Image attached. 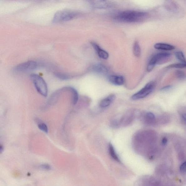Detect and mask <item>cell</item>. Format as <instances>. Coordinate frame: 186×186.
Instances as JSON below:
<instances>
[{
    "label": "cell",
    "instance_id": "obj_1",
    "mask_svg": "<svg viewBox=\"0 0 186 186\" xmlns=\"http://www.w3.org/2000/svg\"><path fill=\"white\" fill-rule=\"evenodd\" d=\"M147 16V13L139 11L128 10L117 13L114 18L117 21L123 22H138L143 20Z\"/></svg>",
    "mask_w": 186,
    "mask_h": 186
},
{
    "label": "cell",
    "instance_id": "obj_2",
    "mask_svg": "<svg viewBox=\"0 0 186 186\" xmlns=\"http://www.w3.org/2000/svg\"><path fill=\"white\" fill-rule=\"evenodd\" d=\"M80 15V14L79 12L74 11L68 10H60L55 14L52 22L54 23L63 22L76 18Z\"/></svg>",
    "mask_w": 186,
    "mask_h": 186
},
{
    "label": "cell",
    "instance_id": "obj_3",
    "mask_svg": "<svg viewBox=\"0 0 186 186\" xmlns=\"http://www.w3.org/2000/svg\"><path fill=\"white\" fill-rule=\"evenodd\" d=\"M30 77L37 91L43 96H47V86L42 77L36 74H32Z\"/></svg>",
    "mask_w": 186,
    "mask_h": 186
},
{
    "label": "cell",
    "instance_id": "obj_4",
    "mask_svg": "<svg viewBox=\"0 0 186 186\" xmlns=\"http://www.w3.org/2000/svg\"><path fill=\"white\" fill-rule=\"evenodd\" d=\"M170 56V54L167 53H158L154 55L148 63L147 67L148 71H151L157 64H161L165 62Z\"/></svg>",
    "mask_w": 186,
    "mask_h": 186
},
{
    "label": "cell",
    "instance_id": "obj_5",
    "mask_svg": "<svg viewBox=\"0 0 186 186\" xmlns=\"http://www.w3.org/2000/svg\"><path fill=\"white\" fill-rule=\"evenodd\" d=\"M155 83L153 81H150L146 85L145 87L139 91L134 94L131 97L133 100H136L145 98L149 95L153 90Z\"/></svg>",
    "mask_w": 186,
    "mask_h": 186
},
{
    "label": "cell",
    "instance_id": "obj_6",
    "mask_svg": "<svg viewBox=\"0 0 186 186\" xmlns=\"http://www.w3.org/2000/svg\"><path fill=\"white\" fill-rule=\"evenodd\" d=\"M38 64L36 61H29L19 64L14 68L15 71L22 72L29 71L36 69Z\"/></svg>",
    "mask_w": 186,
    "mask_h": 186
},
{
    "label": "cell",
    "instance_id": "obj_7",
    "mask_svg": "<svg viewBox=\"0 0 186 186\" xmlns=\"http://www.w3.org/2000/svg\"><path fill=\"white\" fill-rule=\"evenodd\" d=\"M93 47L96 52L98 56L100 58L103 59H107L109 57V54L105 50L102 48L98 44L94 42H91V43Z\"/></svg>",
    "mask_w": 186,
    "mask_h": 186
},
{
    "label": "cell",
    "instance_id": "obj_8",
    "mask_svg": "<svg viewBox=\"0 0 186 186\" xmlns=\"http://www.w3.org/2000/svg\"><path fill=\"white\" fill-rule=\"evenodd\" d=\"M108 80L113 85L116 86H121L124 83V78L120 75H111L108 77Z\"/></svg>",
    "mask_w": 186,
    "mask_h": 186
},
{
    "label": "cell",
    "instance_id": "obj_9",
    "mask_svg": "<svg viewBox=\"0 0 186 186\" xmlns=\"http://www.w3.org/2000/svg\"><path fill=\"white\" fill-rule=\"evenodd\" d=\"M91 5L93 7L99 9H105L109 8L111 4L107 1H92Z\"/></svg>",
    "mask_w": 186,
    "mask_h": 186
},
{
    "label": "cell",
    "instance_id": "obj_10",
    "mask_svg": "<svg viewBox=\"0 0 186 186\" xmlns=\"http://www.w3.org/2000/svg\"><path fill=\"white\" fill-rule=\"evenodd\" d=\"M115 98L114 95L111 94L101 100L99 103V105L101 108H105L110 106Z\"/></svg>",
    "mask_w": 186,
    "mask_h": 186
},
{
    "label": "cell",
    "instance_id": "obj_11",
    "mask_svg": "<svg viewBox=\"0 0 186 186\" xmlns=\"http://www.w3.org/2000/svg\"><path fill=\"white\" fill-rule=\"evenodd\" d=\"M92 69L94 72L99 74H105L108 72L107 68L101 64H95L93 66Z\"/></svg>",
    "mask_w": 186,
    "mask_h": 186
},
{
    "label": "cell",
    "instance_id": "obj_12",
    "mask_svg": "<svg viewBox=\"0 0 186 186\" xmlns=\"http://www.w3.org/2000/svg\"><path fill=\"white\" fill-rule=\"evenodd\" d=\"M154 48L156 49L165 51H171L174 49V46L167 43H157L154 45Z\"/></svg>",
    "mask_w": 186,
    "mask_h": 186
},
{
    "label": "cell",
    "instance_id": "obj_13",
    "mask_svg": "<svg viewBox=\"0 0 186 186\" xmlns=\"http://www.w3.org/2000/svg\"><path fill=\"white\" fill-rule=\"evenodd\" d=\"M67 89L69 90L72 93V102L74 105H75L78 100V94L76 90L72 87H68Z\"/></svg>",
    "mask_w": 186,
    "mask_h": 186
},
{
    "label": "cell",
    "instance_id": "obj_14",
    "mask_svg": "<svg viewBox=\"0 0 186 186\" xmlns=\"http://www.w3.org/2000/svg\"><path fill=\"white\" fill-rule=\"evenodd\" d=\"M133 52L135 56L139 57L140 56L141 50L138 41L135 42L133 46Z\"/></svg>",
    "mask_w": 186,
    "mask_h": 186
},
{
    "label": "cell",
    "instance_id": "obj_15",
    "mask_svg": "<svg viewBox=\"0 0 186 186\" xmlns=\"http://www.w3.org/2000/svg\"><path fill=\"white\" fill-rule=\"evenodd\" d=\"M175 55L176 58L180 61L181 63H186V60L183 52L181 51L176 52Z\"/></svg>",
    "mask_w": 186,
    "mask_h": 186
},
{
    "label": "cell",
    "instance_id": "obj_16",
    "mask_svg": "<svg viewBox=\"0 0 186 186\" xmlns=\"http://www.w3.org/2000/svg\"><path fill=\"white\" fill-rule=\"evenodd\" d=\"M55 75L58 78L63 80H67L69 79L71 77L69 75L61 72L56 73Z\"/></svg>",
    "mask_w": 186,
    "mask_h": 186
},
{
    "label": "cell",
    "instance_id": "obj_17",
    "mask_svg": "<svg viewBox=\"0 0 186 186\" xmlns=\"http://www.w3.org/2000/svg\"><path fill=\"white\" fill-rule=\"evenodd\" d=\"M109 151L110 155L113 158H114L115 160H119L115 152L114 148L111 144H110L109 146Z\"/></svg>",
    "mask_w": 186,
    "mask_h": 186
},
{
    "label": "cell",
    "instance_id": "obj_18",
    "mask_svg": "<svg viewBox=\"0 0 186 186\" xmlns=\"http://www.w3.org/2000/svg\"><path fill=\"white\" fill-rule=\"evenodd\" d=\"M38 127L39 129L46 133L48 132V128L47 125L44 123L41 122L38 123Z\"/></svg>",
    "mask_w": 186,
    "mask_h": 186
},
{
    "label": "cell",
    "instance_id": "obj_19",
    "mask_svg": "<svg viewBox=\"0 0 186 186\" xmlns=\"http://www.w3.org/2000/svg\"><path fill=\"white\" fill-rule=\"evenodd\" d=\"M168 68H186V63H180L172 64L168 66Z\"/></svg>",
    "mask_w": 186,
    "mask_h": 186
},
{
    "label": "cell",
    "instance_id": "obj_20",
    "mask_svg": "<svg viewBox=\"0 0 186 186\" xmlns=\"http://www.w3.org/2000/svg\"><path fill=\"white\" fill-rule=\"evenodd\" d=\"M145 118L148 120H152L155 119V116L151 112H148L146 114Z\"/></svg>",
    "mask_w": 186,
    "mask_h": 186
},
{
    "label": "cell",
    "instance_id": "obj_21",
    "mask_svg": "<svg viewBox=\"0 0 186 186\" xmlns=\"http://www.w3.org/2000/svg\"><path fill=\"white\" fill-rule=\"evenodd\" d=\"M180 170L183 173H186V161L183 163L180 166Z\"/></svg>",
    "mask_w": 186,
    "mask_h": 186
},
{
    "label": "cell",
    "instance_id": "obj_22",
    "mask_svg": "<svg viewBox=\"0 0 186 186\" xmlns=\"http://www.w3.org/2000/svg\"><path fill=\"white\" fill-rule=\"evenodd\" d=\"M177 75L179 77V78H183L185 76V74L183 72L181 71H179L177 72Z\"/></svg>",
    "mask_w": 186,
    "mask_h": 186
},
{
    "label": "cell",
    "instance_id": "obj_23",
    "mask_svg": "<svg viewBox=\"0 0 186 186\" xmlns=\"http://www.w3.org/2000/svg\"><path fill=\"white\" fill-rule=\"evenodd\" d=\"M171 88V86H166V87L162 88V89H161V90L163 91H167L170 89V88Z\"/></svg>",
    "mask_w": 186,
    "mask_h": 186
},
{
    "label": "cell",
    "instance_id": "obj_24",
    "mask_svg": "<svg viewBox=\"0 0 186 186\" xmlns=\"http://www.w3.org/2000/svg\"><path fill=\"white\" fill-rule=\"evenodd\" d=\"M167 139L165 138H164L162 139V143L163 145H166L167 143Z\"/></svg>",
    "mask_w": 186,
    "mask_h": 186
},
{
    "label": "cell",
    "instance_id": "obj_25",
    "mask_svg": "<svg viewBox=\"0 0 186 186\" xmlns=\"http://www.w3.org/2000/svg\"><path fill=\"white\" fill-rule=\"evenodd\" d=\"M184 121L186 122V114H184L182 115Z\"/></svg>",
    "mask_w": 186,
    "mask_h": 186
}]
</instances>
